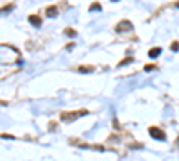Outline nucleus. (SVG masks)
<instances>
[{"label": "nucleus", "mask_w": 179, "mask_h": 161, "mask_svg": "<svg viewBox=\"0 0 179 161\" xmlns=\"http://www.w3.org/2000/svg\"><path fill=\"white\" fill-rule=\"evenodd\" d=\"M88 111L86 109H82V111H72V113H63L61 115V120L63 122H74L77 120V118H81V117H84Z\"/></svg>", "instance_id": "obj_1"}, {"label": "nucleus", "mask_w": 179, "mask_h": 161, "mask_svg": "<svg viewBox=\"0 0 179 161\" xmlns=\"http://www.w3.org/2000/svg\"><path fill=\"white\" fill-rule=\"evenodd\" d=\"M149 134L154 138V140H159V141H163L167 136H165V133L161 131V129H158V127H149Z\"/></svg>", "instance_id": "obj_2"}, {"label": "nucleus", "mask_w": 179, "mask_h": 161, "mask_svg": "<svg viewBox=\"0 0 179 161\" xmlns=\"http://www.w3.org/2000/svg\"><path fill=\"white\" fill-rule=\"evenodd\" d=\"M117 32H127V31H133V23L129 20H122L120 23H117Z\"/></svg>", "instance_id": "obj_3"}, {"label": "nucleus", "mask_w": 179, "mask_h": 161, "mask_svg": "<svg viewBox=\"0 0 179 161\" xmlns=\"http://www.w3.org/2000/svg\"><path fill=\"white\" fill-rule=\"evenodd\" d=\"M159 54H161V48H159V47H154V48H151V50H149V58H152V59H154V58H158Z\"/></svg>", "instance_id": "obj_4"}, {"label": "nucleus", "mask_w": 179, "mask_h": 161, "mask_svg": "<svg viewBox=\"0 0 179 161\" xmlns=\"http://www.w3.org/2000/svg\"><path fill=\"white\" fill-rule=\"evenodd\" d=\"M47 16H50V18H54V16H58V7H54V5H50V7H47Z\"/></svg>", "instance_id": "obj_5"}, {"label": "nucleus", "mask_w": 179, "mask_h": 161, "mask_svg": "<svg viewBox=\"0 0 179 161\" xmlns=\"http://www.w3.org/2000/svg\"><path fill=\"white\" fill-rule=\"evenodd\" d=\"M29 21H31V25H34V27H40L41 25V20L38 18V16H34V15L29 16Z\"/></svg>", "instance_id": "obj_6"}, {"label": "nucleus", "mask_w": 179, "mask_h": 161, "mask_svg": "<svg viewBox=\"0 0 179 161\" xmlns=\"http://www.w3.org/2000/svg\"><path fill=\"white\" fill-rule=\"evenodd\" d=\"M81 74H88V72H93V66H79Z\"/></svg>", "instance_id": "obj_7"}, {"label": "nucleus", "mask_w": 179, "mask_h": 161, "mask_svg": "<svg viewBox=\"0 0 179 161\" xmlns=\"http://www.w3.org/2000/svg\"><path fill=\"white\" fill-rule=\"evenodd\" d=\"M65 34L70 36V38H74V36H75V31H74V29H65Z\"/></svg>", "instance_id": "obj_8"}, {"label": "nucleus", "mask_w": 179, "mask_h": 161, "mask_svg": "<svg viewBox=\"0 0 179 161\" xmlns=\"http://www.w3.org/2000/svg\"><path fill=\"white\" fill-rule=\"evenodd\" d=\"M100 9H102V7H100V4H93V5L90 7V11H91V13H93V11H100Z\"/></svg>", "instance_id": "obj_9"}, {"label": "nucleus", "mask_w": 179, "mask_h": 161, "mask_svg": "<svg viewBox=\"0 0 179 161\" xmlns=\"http://www.w3.org/2000/svg\"><path fill=\"white\" fill-rule=\"evenodd\" d=\"M129 63H133V58H125V59H122L120 61V66H122V64H129Z\"/></svg>", "instance_id": "obj_10"}, {"label": "nucleus", "mask_w": 179, "mask_h": 161, "mask_svg": "<svg viewBox=\"0 0 179 161\" xmlns=\"http://www.w3.org/2000/svg\"><path fill=\"white\" fill-rule=\"evenodd\" d=\"M172 50H174V52H177V50H179V43H177V41H174V43H172Z\"/></svg>", "instance_id": "obj_11"}, {"label": "nucleus", "mask_w": 179, "mask_h": 161, "mask_svg": "<svg viewBox=\"0 0 179 161\" xmlns=\"http://www.w3.org/2000/svg\"><path fill=\"white\" fill-rule=\"evenodd\" d=\"M176 143H177V147H179V138H177V141H176Z\"/></svg>", "instance_id": "obj_12"}, {"label": "nucleus", "mask_w": 179, "mask_h": 161, "mask_svg": "<svg viewBox=\"0 0 179 161\" xmlns=\"http://www.w3.org/2000/svg\"><path fill=\"white\" fill-rule=\"evenodd\" d=\"M111 2H118V0H111Z\"/></svg>", "instance_id": "obj_13"}]
</instances>
